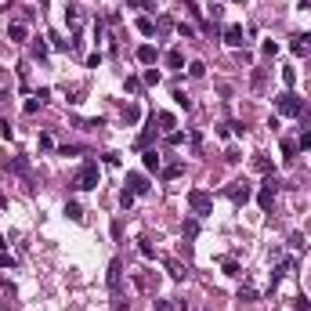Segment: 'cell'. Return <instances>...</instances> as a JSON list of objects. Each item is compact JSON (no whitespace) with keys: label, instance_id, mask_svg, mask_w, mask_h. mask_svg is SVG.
Instances as JSON below:
<instances>
[{"label":"cell","instance_id":"cell-28","mask_svg":"<svg viewBox=\"0 0 311 311\" xmlns=\"http://www.w3.org/2000/svg\"><path fill=\"white\" fill-rule=\"evenodd\" d=\"M178 174H181V163H170V167L163 170V178H178Z\"/></svg>","mask_w":311,"mask_h":311},{"label":"cell","instance_id":"cell-20","mask_svg":"<svg viewBox=\"0 0 311 311\" xmlns=\"http://www.w3.org/2000/svg\"><path fill=\"white\" fill-rule=\"evenodd\" d=\"M224 275H232V279H239V275H243V271H239V264H235V261H224Z\"/></svg>","mask_w":311,"mask_h":311},{"label":"cell","instance_id":"cell-25","mask_svg":"<svg viewBox=\"0 0 311 311\" xmlns=\"http://www.w3.org/2000/svg\"><path fill=\"white\" fill-rule=\"evenodd\" d=\"M66 22L69 25H80V11H76V7H69V11H66Z\"/></svg>","mask_w":311,"mask_h":311},{"label":"cell","instance_id":"cell-15","mask_svg":"<svg viewBox=\"0 0 311 311\" xmlns=\"http://www.w3.org/2000/svg\"><path fill=\"white\" fill-rule=\"evenodd\" d=\"M188 76H192V80L206 76V66H203V62H192V66H188Z\"/></svg>","mask_w":311,"mask_h":311},{"label":"cell","instance_id":"cell-21","mask_svg":"<svg viewBox=\"0 0 311 311\" xmlns=\"http://www.w3.org/2000/svg\"><path fill=\"white\" fill-rule=\"evenodd\" d=\"M174 98H178V105H181V109H192V98L185 94V90H174Z\"/></svg>","mask_w":311,"mask_h":311},{"label":"cell","instance_id":"cell-33","mask_svg":"<svg viewBox=\"0 0 311 311\" xmlns=\"http://www.w3.org/2000/svg\"><path fill=\"white\" fill-rule=\"evenodd\" d=\"M156 311H174V308H170V300H156Z\"/></svg>","mask_w":311,"mask_h":311},{"label":"cell","instance_id":"cell-3","mask_svg":"<svg viewBox=\"0 0 311 311\" xmlns=\"http://www.w3.org/2000/svg\"><path fill=\"white\" fill-rule=\"evenodd\" d=\"M275 105H279V112H282V116H297V120H300V112H304V102H300L297 94H282Z\"/></svg>","mask_w":311,"mask_h":311},{"label":"cell","instance_id":"cell-12","mask_svg":"<svg viewBox=\"0 0 311 311\" xmlns=\"http://www.w3.org/2000/svg\"><path fill=\"white\" fill-rule=\"evenodd\" d=\"M156 123H159V131H174V127H178L174 112H156Z\"/></svg>","mask_w":311,"mask_h":311},{"label":"cell","instance_id":"cell-27","mask_svg":"<svg viewBox=\"0 0 311 311\" xmlns=\"http://www.w3.org/2000/svg\"><path fill=\"white\" fill-rule=\"evenodd\" d=\"M145 84H149V87L159 84V72H156V69H145Z\"/></svg>","mask_w":311,"mask_h":311},{"label":"cell","instance_id":"cell-11","mask_svg":"<svg viewBox=\"0 0 311 311\" xmlns=\"http://www.w3.org/2000/svg\"><path fill=\"white\" fill-rule=\"evenodd\" d=\"M141 163H145V170H159V152H156V149H145L141 152Z\"/></svg>","mask_w":311,"mask_h":311},{"label":"cell","instance_id":"cell-35","mask_svg":"<svg viewBox=\"0 0 311 311\" xmlns=\"http://www.w3.org/2000/svg\"><path fill=\"white\" fill-rule=\"evenodd\" d=\"M304 47H308V54H311V33L304 36Z\"/></svg>","mask_w":311,"mask_h":311},{"label":"cell","instance_id":"cell-36","mask_svg":"<svg viewBox=\"0 0 311 311\" xmlns=\"http://www.w3.org/2000/svg\"><path fill=\"white\" fill-rule=\"evenodd\" d=\"M0 76H4V66H0Z\"/></svg>","mask_w":311,"mask_h":311},{"label":"cell","instance_id":"cell-7","mask_svg":"<svg viewBox=\"0 0 311 311\" xmlns=\"http://www.w3.org/2000/svg\"><path fill=\"white\" fill-rule=\"evenodd\" d=\"M127 188H131L134 196H145V192H149V181H145V174H127Z\"/></svg>","mask_w":311,"mask_h":311},{"label":"cell","instance_id":"cell-17","mask_svg":"<svg viewBox=\"0 0 311 311\" xmlns=\"http://www.w3.org/2000/svg\"><path fill=\"white\" fill-rule=\"evenodd\" d=\"M120 206H123V210H131V206H134V192H131V188H123V192H120Z\"/></svg>","mask_w":311,"mask_h":311},{"label":"cell","instance_id":"cell-10","mask_svg":"<svg viewBox=\"0 0 311 311\" xmlns=\"http://www.w3.org/2000/svg\"><path fill=\"white\" fill-rule=\"evenodd\" d=\"M138 62H141V66H156V47H152V44H141V47H138Z\"/></svg>","mask_w":311,"mask_h":311},{"label":"cell","instance_id":"cell-19","mask_svg":"<svg viewBox=\"0 0 311 311\" xmlns=\"http://www.w3.org/2000/svg\"><path fill=\"white\" fill-rule=\"evenodd\" d=\"M282 84H286V87H293V84H297V72H293V69H289V66H286V69H282Z\"/></svg>","mask_w":311,"mask_h":311},{"label":"cell","instance_id":"cell-29","mask_svg":"<svg viewBox=\"0 0 311 311\" xmlns=\"http://www.w3.org/2000/svg\"><path fill=\"white\" fill-rule=\"evenodd\" d=\"M178 33H181V36H185V40H192V36H196V29H192V25H185V22H181V25H178Z\"/></svg>","mask_w":311,"mask_h":311},{"label":"cell","instance_id":"cell-14","mask_svg":"<svg viewBox=\"0 0 311 311\" xmlns=\"http://www.w3.org/2000/svg\"><path fill=\"white\" fill-rule=\"evenodd\" d=\"M138 33H141V36H152V33H156L152 18H138Z\"/></svg>","mask_w":311,"mask_h":311},{"label":"cell","instance_id":"cell-16","mask_svg":"<svg viewBox=\"0 0 311 311\" xmlns=\"http://www.w3.org/2000/svg\"><path fill=\"white\" fill-rule=\"evenodd\" d=\"M167 271H170V279H185V268L178 261H167Z\"/></svg>","mask_w":311,"mask_h":311},{"label":"cell","instance_id":"cell-5","mask_svg":"<svg viewBox=\"0 0 311 311\" xmlns=\"http://www.w3.org/2000/svg\"><path fill=\"white\" fill-rule=\"evenodd\" d=\"M7 36H11V44H25L29 40V25H25L22 18H15V22L7 25Z\"/></svg>","mask_w":311,"mask_h":311},{"label":"cell","instance_id":"cell-31","mask_svg":"<svg viewBox=\"0 0 311 311\" xmlns=\"http://www.w3.org/2000/svg\"><path fill=\"white\" fill-rule=\"evenodd\" d=\"M261 51H264V54H275V51H279V44H275V40H264V47H261Z\"/></svg>","mask_w":311,"mask_h":311},{"label":"cell","instance_id":"cell-18","mask_svg":"<svg viewBox=\"0 0 311 311\" xmlns=\"http://www.w3.org/2000/svg\"><path fill=\"white\" fill-rule=\"evenodd\" d=\"M253 170H257V174H268V170H271V163L264 159V156H257V159H253Z\"/></svg>","mask_w":311,"mask_h":311},{"label":"cell","instance_id":"cell-2","mask_svg":"<svg viewBox=\"0 0 311 311\" xmlns=\"http://www.w3.org/2000/svg\"><path fill=\"white\" fill-rule=\"evenodd\" d=\"M188 206H192V214H196V217H206V214H210V206H214V199H210L206 192L192 188V192H188Z\"/></svg>","mask_w":311,"mask_h":311},{"label":"cell","instance_id":"cell-22","mask_svg":"<svg viewBox=\"0 0 311 311\" xmlns=\"http://www.w3.org/2000/svg\"><path fill=\"white\" fill-rule=\"evenodd\" d=\"M289 47H293V54H308V47H304V36H293V44H289Z\"/></svg>","mask_w":311,"mask_h":311},{"label":"cell","instance_id":"cell-4","mask_svg":"<svg viewBox=\"0 0 311 311\" xmlns=\"http://www.w3.org/2000/svg\"><path fill=\"white\" fill-rule=\"evenodd\" d=\"M275 196H279V181H275V178H268V181H264V188L257 192V203H261V210H271Z\"/></svg>","mask_w":311,"mask_h":311},{"label":"cell","instance_id":"cell-24","mask_svg":"<svg viewBox=\"0 0 311 311\" xmlns=\"http://www.w3.org/2000/svg\"><path fill=\"white\" fill-rule=\"evenodd\" d=\"M66 214H69V217H72V221H80V217H84V210H80V206H76V203H69V206H66Z\"/></svg>","mask_w":311,"mask_h":311},{"label":"cell","instance_id":"cell-30","mask_svg":"<svg viewBox=\"0 0 311 311\" xmlns=\"http://www.w3.org/2000/svg\"><path fill=\"white\" fill-rule=\"evenodd\" d=\"M308 145H311V131H304V134L297 138V149H308Z\"/></svg>","mask_w":311,"mask_h":311},{"label":"cell","instance_id":"cell-1","mask_svg":"<svg viewBox=\"0 0 311 311\" xmlns=\"http://www.w3.org/2000/svg\"><path fill=\"white\" fill-rule=\"evenodd\" d=\"M98 178H102L98 163H94V159H87V163H84V170H80V174H76V181H72V188H76V192H90V188H98Z\"/></svg>","mask_w":311,"mask_h":311},{"label":"cell","instance_id":"cell-8","mask_svg":"<svg viewBox=\"0 0 311 311\" xmlns=\"http://www.w3.org/2000/svg\"><path fill=\"white\" fill-rule=\"evenodd\" d=\"M224 44L228 47H243V25H224Z\"/></svg>","mask_w":311,"mask_h":311},{"label":"cell","instance_id":"cell-32","mask_svg":"<svg viewBox=\"0 0 311 311\" xmlns=\"http://www.w3.org/2000/svg\"><path fill=\"white\" fill-rule=\"evenodd\" d=\"M196 232H199V224H196V221H185V235H188V239H192Z\"/></svg>","mask_w":311,"mask_h":311},{"label":"cell","instance_id":"cell-6","mask_svg":"<svg viewBox=\"0 0 311 311\" xmlns=\"http://www.w3.org/2000/svg\"><path fill=\"white\" fill-rule=\"evenodd\" d=\"M228 196H232V203H246V199L253 196V188L246 185V181H235V185L228 188Z\"/></svg>","mask_w":311,"mask_h":311},{"label":"cell","instance_id":"cell-26","mask_svg":"<svg viewBox=\"0 0 311 311\" xmlns=\"http://www.w3.org/2000/svg\"><path fill=\"white\" fill-rule=\"evenodd\" d=\"M239 300H243V304H246V300H257V293H253L250 286H243V289H239Z\"/></svg>","mask_w":311,"mask_h":311},{"label":"cell","instance_id":"cell-23","mask_svg":"<svg viewBox=\"0 0 311 311\" xmlns=\"http://www.w3.org/2000/svg\"><path fill=\"white\" fill-rule=\"evenodd\" d=\"M44 54H47V44L36 40V44H33V58H44Z\"/></svg>","mask_w":311,"mask_h":311},{"label":"cell","instance_id":"cell-13","mask_svg":"<svg viewBox=\"0 0 311 311\" xmlns=\"http://www.w3.org/2000/svg\"><path fill=\"white\" fill-rule=\"evenodd\" d=\"M167 66H170V69H181V66H185V54H181L178 47L167 51Z\"/></svg>","mask_w":311,"mask_h":311},{"label":"cell","instance_id":"cell-34","mask_svg":"<svg viewBox=\"0 0 311 311\" xmlns=\"http://www.w3.org/2000/svg\"><path fill=\"white\" fill-rule=\"evenodd\" d=\"M127 4H131V7H145V0H127Z\"/></svg>","mask_w":311,"mask_h":311},{"label":"cell","instance_id":"cell-9","mask_svg":"<svg viewBox=\"0 0 311 311\" xmlns=\"http://www.w3.org/2000/svg\"><path fill=\"white\" fill-rule=\"evenodd\" d=\"M120 271H123V264H120V261L109 264V286H112V293H120Z\"/></svg>","mask_w":311,"mask_h":311}]
</instances>
